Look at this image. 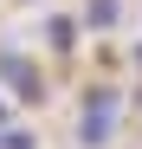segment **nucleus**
<instances>
[{
    "mask_svg": "<svg viewBox=\"0 0 142 149\" xmlns=\"http://www.w3.org/2000/svg\"><path fill=\"white\" fill-rule=\"evenodd\" d=\"M90 19H97V26H103V19H116V0H90Z\"/></svg>",
    "mask_w": 142,
    "mask_h": 149,
    "instance_id": "4",
    "label": "nucleus"
},
{
    "mask_svg": "<svg viewBox=\"0 0 142 149\" xmlns=\"http://www.w3.org/2000/svg\"><path fill=\"white\" fill-rule=\"evenodd\" d=\"M0 117H7V110H0Z\"/></svg>",
    "mask_w": 142,
    "mask_h": 149,
    "instance_id": "6",
    "label": "nucleus"
},
{
    "mask_svg": "<svg viewBox=\"0 0 142 149\" xmlns=\"http://www.w3.org/2000/svg\"><path fill=\"white\" fill-rule=\"evenodd\" d=\"M0 78L13 84V97H19V104H39V97H45V71H39L26 52H0Z\"/></svg>",
    "mask_w": 142,
    "mask_h": 149,
    "instance_id": "2",
    "label": "nucleus"
},
{
    "mask_svg": "<svg viewBox=\"0 0 142 149\" xmlns=\"http://www.w3.org/2000/svg\"><path fill=\"white\" fill-rule=\"evenodd\" d=\"M116 117H123L116 91H110V84H90V91H84V104H78V143H84V149H110Z\"/></svg>",
    "mask_w": 142,
    "mask_h": 149,
    "instance_id": "1",
    "label": "nucleus"
},
{
    "mask_svg": "<svg viewBox=\"0 0 142 149\" xmlns=\"http://www.w3.org/2000/svg\"><path fill=\"white\" fill-rule=\"evenodd\" d=\"M45 39H52L58 52H71V45H78V26H71V19H52V26H45Z\"/></svg>",
    "mask_w": 142,
    "mask_h": 149,
    "instance_id": "3",
    "label": "nucleus"
},
{
    "mask_svg": "<svg viewBox=\"0 0 142 149\" xmlns=\"http://www.w3.org/2000/svg\"><path fill=\"white\" fill-rule=\"evenodd\" d=\"M0 149H32V136H26V130H7V136H0Z\"/></svg>",
    "mask_w": 142,
    "mask_h": 149,
    "instance_id": "5",
    "label": "nucleus"
}]
</instances>
